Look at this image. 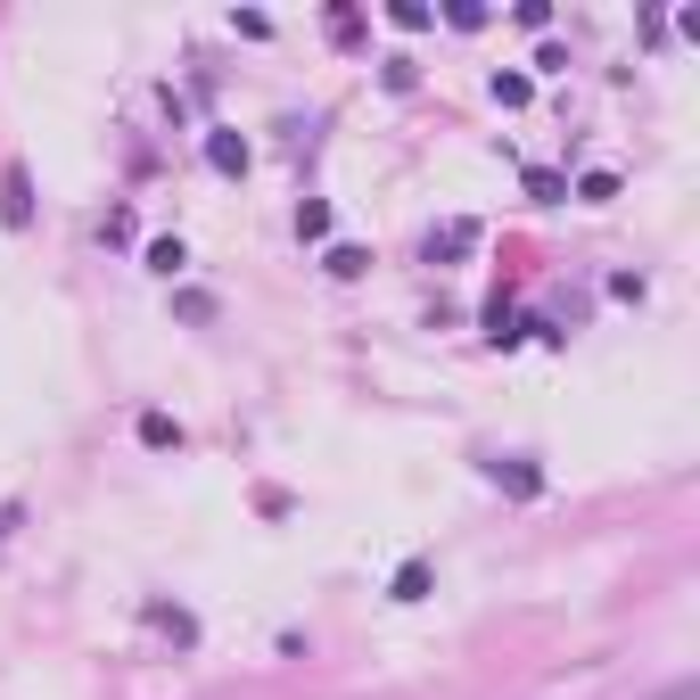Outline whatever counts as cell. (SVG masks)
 Returning <instances> with one entry per match:
<instances>
[{"mask_svg": "<svg viewBox=\"0 0 700 700\" xmlns=\"http://www.w3.org/2000/svg\"><path fill=\"white\" fill-rule=\"evenodd\" d=\"M206 166H215V173H248V141H240V132H206Z\"/></svg>", "mask_w": 700, "mask_h": 700, "instance_id": "cell-2", "label": "cell"}, {"mask_svg": "<svg viewBox=\"0 0 700 700\" xmlns=\"http://www.w3.org/2000/svg\"><path fill=\"white\" fill-rule=\"evenodd\" d=\"M322 273H330V280H363V273H371V248H330V256H322Z\"/></svg>", "mask_w": 700, "mask_h": 700, "instance_id": "cell-6", "label": "cell"}, {"mask_svg": "<svg viewBox=\"0 0 700 700\" xmlns=\"http://www.w3.org/2000/svg\"><path fill=\"white\" fill-rule=\"evenodd\" d=\"M610 297H618V305H643L651 280H643V273H610Z\"/></svg>", "mask_w": 700, "mask_h": 700, "instance_id": "cell-13", "label": "cell"}, {"mask_svg": "<svg viewBox=\"0 0 700 700\" xmlns=\"http://www.w3.org/2000/svg\"><path fill=\"white\" fill-rule=\"evenodd\" d=\"M330 41H363V17H354V9H330Z\"/></svg>", "mask_w": 700, "mask_h": 700, "instance_id": "cell-16", "label": "cell"}, {"mask_svg": "<svg viewBox=\"0 0 700 700\" xmlns=\"http://www.w3.org/2000/svg\"><path fill=\"white\" fill-rule=\"evenodd\" d=\"M429 577H437V569H429V560H405V569H396V586H387V602H429Z\"/></svg>", "mask_w": 700, "mask_h": 700, "instance_id": "cell-3", "label": "cell"}, {"mask_svg": "<svg viewBox=\"0 0 700 700\" xmlns=\"http://www.w3.org/2000/svg\"><path fill=\"white\" fill-rule=\"evenodd\" d=\"M577 198H586V206H610V198H618V173H610V166L577 173Z\"/></svg>", "mask_w": 700, "mask_h": 700, "instance_id": "cell-8", "label": "cell"}, {"mask_svg": "<svg viewBox=\"0 0 700 700\" xmlns=\"http://www.w3.org/2000/svg\"><path fill=\"white\" fill-rule=\"evenodd\" d=\"M560 190H569V182H560V173H528V198H544V206H560Z\"/></svg>", "mask_w": 700, "mask_h": 700, "instance_id": "cell-15", "label": "cell"}, {"mask_svg": "<svg viewBox=\"0 0 700 700\" xmlns=\"http://www.w3.org/2000/svg\"><path fill=\"white\" fill-rule=\"evenodd\" d=\"M486 338H495V347H519V314L511 305H486Z\"/></svg>", "mask_w": 700, "mask_h": 700, "instance_id": "cell-10", "label": "cell"}, {"mask_svg": "<svg viewBox=\"0 0 700 700\" xmlns=\"http://www.w3.org/2000/svg\"><path fill=\"white\" fill-rule=\"evenodd\" d=\"M461 248H479V222H445V231H429V264H437V256H461Z\"/></svg>", "mask_w": 700, "mask_h": 700, "instance_id": "cell-5", "label": "cell"}, {"mask_svg": "<svg viewBox=\"0 0 700 700\" xmlns=\"http://www.w3.org/2000/svg\"><path fill=\"white\" fill-rule=\"evenodd\" d=\"M387 25H405V34H421V25H437V17H429L421 0H396V9H387Z\"/></svg>", "mask_w": 700, "mask_h": 700, "instance_id": "cell-14", "label": "cell"}, {"mask_svg": "<svg viewBox=\"0 0 700 700\" xmlns=\"http://www.w3.org/2000/svg\"><path fill=\"white\" fill-rule=\"evenodd\" d=\"M173 314H182V322H215V297H206V289H182V297H173Z\"/></svg>", "mask_w": 700, "mask_h": 700, "instance_id": "cell-12", "label": "cell"}, {"mask_svg": "<svg viewBox=\"0 0 700 700\" xmlns=\"http://www.w3.org/2000/svg\"><path fill=\"white\" fill-rule=\"evenodd\" d=\"M322 231H330V206L305 198V206H297V240H322Z\"/></svg>", "mask_w": 700, "mask_h": 700, "instance_id": "cell-11", "label": "cell"}, {"mask_svg": "<svg viewBox=\"0 0 700 700\" xmlns=\"http://www.w3.org/2000/svg\"><path fill=\"white\" fill-rule=\"evenodd\" d=\"M486 479H495L503 495H519V503H535V495H544V470H535L528 454H495V461H486Z\"/></svg>", "mask_w": 700, "mask_h": 700, "instance_id": "cell-1", "label": "cell"}, {"mask_svg": "<svg viewBox=\"0 0 700 700\" xmlns=\"http://www.w3.org/2000/svg\"><path fill=\"white\" fill-rule=\"evenodd\" d=\"M182 264H190V248H182V240H148V273H157V280H173Z\"/></svg>", "mask_w": 700, "mask_h": 700, "instance_id": "cell-7", "label": "cell"}, {"mask_svg": "<svg viewBox=\"0 0 700 700\" xmlns=\"http://www.w3.org/2000/svg\"><path fill=\"white\" fill-rule=\"evenodd\" d=\"M141 445L148 454H173V445H182V421H173V412H141Z\"/></svg>", "mask_w": 700, "mask_h": 700, "instance_id": "cell-4", "label": "cell"}, {"mask_svg": "<svg viewBox=\"0 0 700 700\" xmlns=\"http://www.w3.org/2000/svg\"><path fill=\"white\" fill-rule=\"evenodd\" d=\"M486 92H495V108H528V99H535V83H528V74H495Z\"/></svg>", "mask_w": 700, "mask_h": 700, "instance_id": "cell-9", "label": "cell"}]
</instances>
